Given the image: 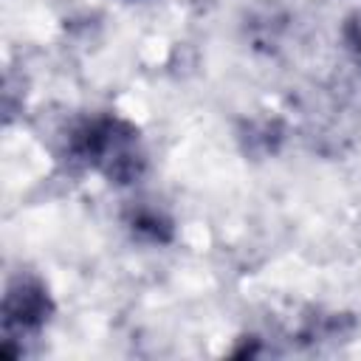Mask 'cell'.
Masks as SVG:
<instances>
[{"instance_id":"obj_1","label":"cell","mask_w":361,"mask_h":361,"mask_svg":"<svg viewBox=\"0 0 361 361\" xmlns=\"http://www.w3.org/2000/svg\"><path fill=\"white\" fill-rule=\"evenodd\" d=\"M68 152L118 186L135 183L147 169V152L138 127L118 116H93L76 124L68 135Z\"/></svg>"},{"instance_id":"obj_2","label":"cell","mask_w":361,"mask_h":361,"mask_svg":"<svg viewBox=\"0 0 361 361\" xmlns=\"http://www.w3.org/2000/svg\"><path fill=\"white\" fill-rule=\"evenodd\" d=\"M54 316V299L45 282L34 274H17L3 296V347L11 341L34 338Z\"/></svg>"},{"instance_id":"obj_3","label":"cell","mask_w":361,"mask_h":361,"mask_svg":"<svg viewBox=\"0 0 361 361\" xmlns=\"http://www.w3.org/2000/svg\"><path fill=\"white\" fill-rule=\"evenodd\" d=\"M127 226L149 243H166L172 237V220L155 206H135L127 217Z\"/></svg>"},{"instance_id":"obj_4","label":"cell","mask_w":361,"mask_h":361,"mask_svg":"<svg viewBox=\"0 0 361 361\" xmlns=\"http://www.w3.org/2000/svg\"><path fill=\"white\" fill-rule=\"evenodd\" d=\"M344 39H347V48L353 51V56L361 62V11L347 20V25H344Z\"/></svg>"}]
</instances>
